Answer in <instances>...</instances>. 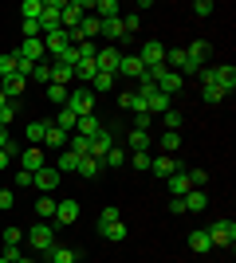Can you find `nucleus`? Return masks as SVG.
Masks as SVG:
<instances>
[{
	"mask_svg": "<svg viewBox=\"0 0 236 263\" xmlns=\"http://www.w3.org/2000/svg\"><path fill=\"white\" fill-rule=\"evenodd\" d=\"M118 59H122V51H118V47L102 44L99 55H95V67H99V71H111V75H118Z\"/></svg>",
	"mask_w": 236,
	"mask_h": 263,
	"instance_id": "7",
	"label": "nucleus"
},
{
	"mask_svg": "<svg viewBox=\"0 0 236 263\" xmlns=\"http://www.w3.org/2000/svg\"><path fill=\"white\" fill-rule=\"evenodd\" d=\"M67 145H71V154H75V157H87L90 138H83V134H71V138H67Z\"/></svg>",
	"mask_w": 236,
	"mask_h": 263,
	"instance_id": "40",
	"label": "nucleus"
},
{
	"mask_svg": "<svg viewBox=\"0 0 236 263\" xmlns=\"http://www.w3.org/2000/svg\"><path fill=\"white\" fill-rule=\"evenodd\" d=\"M189 248H193L197 255H201V252H213V243H209V232H189Z\"/></svg>",
	"mask_w": 236,
	"mask_h": 263,
	"instance_id": "36",
	"label": "nucleus"
},
{
	"mask_svg": "<svg viewBox=\"0 0 236 263\" xmlns=\"http://www.w3.org/2000/svg\"><path fill=\"white\" fill-rule=\"evenodd\" d=\"M126 161L134 165V169H150V161H154V154H150V149H138V154H130V157H126Z\"/></svg>",
	"mask_w": 236,
	"mask_h": 263,
	"instance_id": "45",
	"label": "nucleus"
},
{
	"mask_svg": "<svg viewBox=\"0 0 236 263\" xmlns=\"http://www.w3.org/2000/svg\"><path fill=\"white\" fill-rule=\"evenodd\" d=\"M16 263H35V259H28V255H20V259H16Z\"/></svg>",
	"mask_w": 236,
	"mask_h": 263,
	"instance_id": "61",
	"label": "nucleus"
},
{
	"mask_svg": "<svg viewBox=\"0 0 236 263\" xmlns=\"http://www.w3.org/2000/svg\"><path fill=\"white\" fill-rule=\"evenodd\" d=\"M154 87L161 90V95H169V99H173V95H177V90L185 87V79H181L177 71H169V67H166V71H161V75H157V83H154Z\"/></svg>",
	"mask_w": 236,
	"mask_h": 263,
	"instance_id": "10",
	"label": "nucleus"
},
{
	"mask_svg": "<svg viewBox=\"0 0 236 263\" xmlns=\"http://www.w3.org/2000/svg\"><path fill=\"white\" fill-rule=\"evenodd\" d=\"M99 75V67H95V59H79L75 63V79H83V83H90V79Z\"/></svg>",
	"mask_w": 236,
	"mask_h": 263,
	"instance_id": "35",
	"label": "nucleus"
},
{
	"mask_svg": "<svg viewBox=\"0 0 236 263\" xmlns=\"http://www.w3.org/2000/svg\"><path fill=\"white\" fill-rule=\"evenodd\" d=\"M24 243H28L32 252L47 255L51 248H56V224H47V220H35V228L24 232Z\"/></svg>",
	"mask_w": 236,
	"mask_h": 263,
	"instance_id": "1",
	"label": "nucleus"
},
{
	"mask_svg": "<svg viewBox=\"0 0 236 263\" xmlns=\"http://www.w3.org/2000/svg\"><path fill=\"white\" fill-rule=\"evenodd\" d=\"M71 79H75V71H71L67 63H51V83H59V87H71Z\"/></svg>",
	"mask_w": 236,
	"mask_h": 263,
	"instance_id": "30",
	"label": "nucleus"
},
{
	"mask_svg": "<svg viewBox=\"0 0 236 263\" xmlns=\"http://www.w3.org/2000/svg\"><path fill=\"white\" fill-rule=\"evenodd\" d=\"M118 24H122V35H126V40H134V32L142 28V16H138V12H122Z\"/></svg>",
	"mask_w": 236,
	"mask_h": 263,
	"instance_id": "27",
	"label": "nucleus"
},
{
	"mask_svg": "<svg viewBox=\"0 0 236 263\" xmlns=\"http://www.w3.org/2000/svg\"><path fill=\"white\" fill-rule=\"evenodd\" d=\"M12 204H16V193H12V189H0V209L8 212Z\"/></svg>",
	"mask_w": 236,
	"mask_h": 263,
	"instance_id": "54",
	"label": "nucleus"
},
{
	"mask_svg": "<svg viewBox=\"0 0 236 263\" xmlns=\"http://www.w3.org/2000/svg\"><path fill=\"white\" fill-rule=\"evenodd\" d=\"M35 216H40V220H51V216H56V200H51V197H40V200H35Z\"/></svg>",
	"mask_w": 236,
	"mask_h": 263,
	"instance_id": "41",
	"label": "nucleus"
},
{
	"mask_svg": "<svg viewBox=\"0 0 236 263\" xmlns=\"http://www.w3.org/2000/svg\"><path fill=\"white\" fill-rule=\"evenodd\" d=\"M134 130L150 134V114H134Z\"/></svg>",
	"mask_w": 236,
	"mask_h": 263,
	"instance_id": "57",
	"label": "nucleus"
},
{
	"mask_svg": "<svg viewBox=\"0 0 236 263\" xmlns=\"http://www.w3.org/2000/svg\"><path fill=\"white\" fill-rule=\"evenodd\" d=\"M90 4L95 0H63V12H59V28L63 32H71V28H79V20L90 12Z\"/></svg>",
	"mask_w": 236,
	"mask_h": 263,
	"instance_id": "2",
	"label": "nucleus"
},
{
	"mask_svg": "<svg viewBox=\"0 0 236 263\" xmlns=\"http://www.w3.org/2000/svg\"><path fill=\"white\" fill-rule=\"evenodd\" d=\"M90 12H95L99 20H118V16H122V4H118V0H95Z\"/></svg>",
	"mask_w": 236,
	"mask_h": 263,
	"instance_id": "17",
	"label": "nucleus"
},
{
	"mask_svg": "<svg viewBox=\"0 0 236 263\" xmlns=\"http://www.w3.org/2000/svg\"><path fill=\"white\" fill-rule=\"evenodd\" d=\"M185 173H189V185H193V189H205V181H209V173H205V169H185Z\"/></svg>",
	"mask_w": 236,
	"mask_h": 263,
	"instance_id": "50",
	"label": "nucleus"
},
{
	"mask_svg": "<svg viewBox=\"0 0 236 263\" xmlns=\"http://www.w3.org/2000/svg\"><path fill=\"white\" fill-rule=\"evenodd\" d=\"M4 243H24V228H4Z\"/></svg>",
	"mask_w": 236,
	"mask_h": 263,
	"instance_id": "53",
	"label": "nucleus"
},
{
	"mask_svg": "<svg viewBox=\"0 0 236 263\" xmlns=\"http://www.w3.org/2000/svg\"><path fill=\"white\" fill-rule=\"evenodd\" d=\"M216 87L225 90V99L236 90V67L232 63H225V67H216Z\"/></svg>",
	"mask_w": 236,
	"mask_h": 263,
	"instance_id": "18",
	"label": "nucleus"
},
{
	"mask_svg": "<svg viewBox=\"0 0 236 263\" xmlns=\"http://www.w3.org/2000/svg\"><path fill=\"white\" fill-rule=\"evenodd\" d=\"M75 134H83V138H95V134H102V122L95 118V114H87V118L75 122Z\"/></svg>",
	"mask_w": 236,
	"mask_h": 263,
	"instance_id": "25",
	"label": "nucleus"
},
{
	"mask_svg": "<svg viewBox=\"0 0 236 263\" xmlns=\"http://www.w3.org/2000/svg\"><path fill=\"white\" fill-rule=\"evenodd\" d=\"M16 55H20V59H32V63H44V40H20Z\"/></svg>",
	"mask_w": 236,
	"mask_h": 263,
	"instance_id": "16",
	"label": "nucleus"
},
{
	"mask_svg": "<svg viewBox=\"0 0 236 263\" xmlns=\"http://www.w3.org/2000/svg\"><path fill=\"white\" fill-rule=\"evenodd\" d=\"M56 228H67V224H75L79 220V200H56Z\"/></svg>",
	"mask_w": 236,
	"mask_h": 263,
	"instance_id": "8",
	"label": "nucleus"
},
{
	"mask_svg": "<svg viewBox=\"0 0 236 263\" xmlns=\"http://www.w3.org/2000/svg\"><path fill=\"white\" fill-rule=\"evenodd\" d=\"M79 161H83V157H75L71 149H63L59 161H56V169H59V173H79Z\"/></svg>",
	"mask_w": 236,
	"mask_h": 263,
	"instance_id": "31",
	"label": "nucleus"
},
{
	"mask_svg": "<svg viewBox=\"0 0 236 263\" xmlns=\"http://www.w3.org/2000/svg\"><path fill=\"white\" fill-rule=\"evenodd\" d=\"M193 12H197V16H213V0H197Z\"/></svg>",
	"mask_w": 236,
	"mask_h": 263,
	"instance_id": "55",
	"label": "nucleus"
},
{
	"mask_svg": "<svg viewBox=\"0 0 236 263\" xmlns=\"http://www.w3.org/2000/svg\"><path fill=\"white\" fill-rule=\"evenodd\" d=\"M205 59H209V40H193V44L185 47V63H189L185 75H197V71L205 67Z\"/></svg>",
	"mask_w": 236,
	"mask_h": 263,
	"instance_id": "5",
	"label": "nucleus"
},
{
	"mask_svg": "<svg viewBox=\"0 0 236 263\" xmlns=\"http://www.w3.org/2000/svg\"><path fill=\"white\" fill-rule=\"evenodd\" d=\"M16 157V145H8V149H0V169H8V161Z\"/></svg>",
	"mask_w": 236,
	"mask_h": 263,
	"instance_id": "58",
	"label": "nucleus"
},
{
	"mask_svg": "<svg viewBox=\"0 0 236 263\" xmlns=\"http://www.w3.org/2000/svg\"><path fill=\"white\" fill-rule=\"evenodd\" d=\"M67 110L75 114V118H87V114H95V95H90V87H79L67 95Z\"/></svg>",
	"mask_w": 236,
	"mask_h": 263,
	"instance_id": "4",
	"label": "nucleus"
},
{
	"mask_svg": "<svg viewBox=\"0 0 236 263\" xmlns=\"http://www.w3.org/2000/svg\"><path fill=\"white\" fill-rule=\"evenodd\" d=\"M166 181H169V193H173V197H185V193L193 189V185H189V173H185V165H181L173 177H166Z\"/></svg>",
	"mask_w": 236,
	"mask_h": 263,
	"instance_id": "22",
	"label": "nucleus"
},
{
	"mask_svg": "<svg viewBox=\"0 0 236 263\" xmlns=\"http://www.w3.org/2000/svg\"><path fill=\"white\" fill-rule=\"evenodd\" d=\"M185 212H205L209 209V197H205V189H189V193H185Z\"/></svg>",
	"mask_w": 236,
	"mask_h": 263,
	"instance_id": "21",
	"label": "nucleus"
},
{
	"mask_svg": "<svg viewBox=\"0 0 236 263\" xmlns=\"http://www.w3.org/2000/svg\"><path fill=\"white\" fill-rule=\"evenodd\" d=\"M12 118H16V106H12V102H8V106H0V130H8Z\"/></svg>",
	"mask_w": 236,
	"mask_h": 263,
	"instance_id": "51",
	"label": "nucleus"
},
{
	"mask_svg": "<svg viewBox=\"0 0 236 263\" xmlns=\"http://www.w3.org/2000/svg\"><path fill=\"white\" fill-rule=\"evenodd\" d=\"M0 263H8V259H4V255H0Z\"/></svg>",
	"mask_w": 236,
	"mask_h": 263,
	"instance_id": "63",
	"label": "nucleus"
},
{
	"mask_svg": "<svg viewBox=\"0 0 236 263\" xmlns=\"http://www.w3.org/2000/svg\"><path fill=\"white\" fill-rule=\"evenodd\" d=\"M67 95H71V87H59V83H47V102H56V106H67Z\"/></svg>",
	"mask_w": 236,
	"mask_h": 263,
	"instance_id": "33",
	"label": "nucleus"
},
{
	"mask_svg": "<svg viewBox=\"0 0 236 263\" xmlns=\"http://www.w3.org/2000/svg\"><path fill=\"white\" fill-rule=\"evenodd\" d=\"M161 122H166V130H173V134L181 130V114H177V110H166V114H161Z\"/></svg>",
	"mask_w": 236,
	"mask_h": 263,
	"instance_id": "48",
	"label": "nucleus"
},
{
	"mask_svg": "<svg viewBox=\"0 0 236 263\" xmlns=\"http://www.w3.org/2000/svg\"><path fill=\"white\" fill-rule=\"evenodd\" d=\"M111 145H114V138L106 130L102 134H95V138H90V149H87V157H95V161H102V157L111 154Z\"/></svg>",
	"mask_w": 236,
	"mask_h": 263,
	"instance_id": "15",
	"label": "nucleus"
},
{
	"mask_svg": "<svg viewBox=\"0 0 236 263\" xmlns=\"http://www.w3.org/2000/svg\"><path fill=\"white\" fill-rule=\"evenodd\" d=\"M59 181H63V173L59 169H40V173H32V189H40V197H47V193H56L59 189Z\"/></svg>",
	"mask_w": 236,
	"mask_h": 263,
	"instance_id": "6",
	"label": "nucleus"
},
{
	"mask_svg": "<svg viewBox=\"0 0 236 263\" xmlns=\"http://www.w3.org/2000/svg\"><path fill=\"white\" fill-rule=\"evenodd\" d=\"M99 232H102V240L118 243V240H126V232H130V228H126L122 220H114V224H106V228H99Z\"/></svg>",
	"mask_w": 236,
	"mask_h": 263,
	"instance_id": "29",
	"label": "nucleus"
},
{
	"mask_svg": "<svg viewBox=\"0 0 236 263\" xmlns=\"http://www.w3.org/2000/svg\"><path fill=\"white\" fill-rule=\"evenodd\" d=\"M118 75H126V79H142V75H146V63H142L138 55H122V59H118Z\"/></svg>",
	"mask_w": 236,
	"mask_h": 263,
	"instance_id": "14",
	"label": "nucleus"
},
{
	"mask_svg": "<svg viewBox=\"0 0 236 263\" xmlns=\"http://www.w3.org/2000/svg\"><path fill=\"white\" fill-rule=\"evenodd\" d=\"M75 114H71V110L67 106H59V114H56V126H59V130H67V134H75Z\"/></svg>",
	"mask_w": 236,
	"mask_h": 263,
	"instance_id": "39",
	"label": "nucleus"
},
{
	"mask_svg": "<svg viewBox=\"0 0 236 263\" xmlns=\"http://www.w3.org/2000/svg\"><path fill=\"white\" fill-rule=\"evenodd\" d=\"M0 106H8V99H4V90H0Z\"/></svg>",
	"mask_w": 236,
	"mask_h": 263,
	"instance_id": "62",
	"label": "nucleus"
},
{
	"mask_svg": "<svg viewBox=\"0 0 236 263\" xmlns=\"http://www.w3.org/2000/svg\"><path fill=\"white\" fill-rule=\"evenodd\" d=\"M111 87H114V75H111V71H99V75L90 79V95H95V99H99V95H106Z\"/></svg>",
	"mask_w": 236,
	"mask_h": 263,
	"instance_id": "26",
	"label": "nucleus"
},
{
	"mask_svg": "<svg viewBox=\"0 0 236 263\" xmlns=\"http://www.w3.org/2000/svg\"><path fill=\"white\" fill-rule=\"evenodd\" d=\"M44 138H47V122H28V142L44 145Z\"/></svg>",
	"mask_w": 236,
	"mask_h": 263,
	"instance_id": "37",
	"label": "nucleus"
},
{
	"mask_svg": "<svg viewBox=\"0 0 236 263\" xmlns=\"http://www.w3.org/2000/svg\"><path fill=\"white\" fill-rule=\"evenodd\" d=\"M44 16V0H24L20 4V20H40Z\"/></svg>",
	"mask_w": 236,
	"mask_h": 263,
	"instance_id": "32",
	"label": "nucleus"
},
{
	"mask_svg": "<svg viewBox=\"0 0 236 263\" xmlns=\"http://www.w3.org/2000/svg\"><path fill=\"white\" fill-rule=\"evenodd\" d=\"M150 134H142V130H130V138H126V145H130V154H138V149H150Z\"/></svg>",
	"mask_w": 236,
	"mask_h": 263,
	"instance_id": "34",
	"label": "nucleus"
},
{
	"mask_svg": "<svg viewBox=\"0 0 236 263\" xmlns=\"http://www.w3.org/2000/svg\"><path fill=\"white\" fill-rule=\"evenodd\" d=\"M28 83H51V63H35V71H32V79H28Z\"/></svg>",
	"mask_w": 236,
	"mask_h": 263,
	"instance_id": "44",
	"label": "nucleus"
},
{
	"mask_svg": "<svg viewBox=\"0 0 236 263\" xmlns=\"http://www.w3.org/2000/svg\"><path fill=\"white\" fill-rule=\"evenodd\" d=\"M118 106H122V110H134V114H146V99H142L138 90H122V95H118Z\"/></svg>",
	"mask_w": 236,
	"mask_h": 263,
	"instance_id": "20",
	"label": "nucleus"
},
{
	"mask_svg": "<svg viewBox=\"0 0 236 263\" xmlns=\"http://www.w3.org/2000/svg\"><path fill=\"white\" fill-rule=\"evenodd\" d=\"M24 87H28V79H20V75H8V79H4V83H0V90H4V99H20V95H24Z\"/></svg>",
	"mask_w": 236,
	"mask_h": 263,
	"instance_id": "23",
	"label": "nucleus"
},
{
	"mask_svg": "<svg viewBox=\"0 0 236 263\" xmlns=\"http://www.w3.org/2000/svg\"><path fill=\"white\" fill-rule=\"evenodd\" d=\"M201 99L205 102H225V90L221 87H201Z\"/></svg>",
	"mask_w": 236,
	"mask_h": 263,
	"instance_id": "49",
	"label": "nucleus"
},
{
	"mask_svg": "<svg viewBox=\"0 0 236 263\" xmlns=\"http://www.w3.org/2000/svg\"><path fill=\"white\" fill-rule=\"evenodd\" d=\"M12 145V138H8V130H0V149H8Z\"/></svg>",
	"mask_w": 236,
	"mask_h": 263,
	"instance_id": "60",
	"label": "nucleus"
},
{
	"mask_svg": "<svg viewBox=\"0 0 236 263\" xmlns=\"http://www.w3.org/2000/svg\"><path fill=\"white\" fill-rule=\"evenodd\" d=\"M20 255H24V248H20V243H4V259H8V263H16Z\"/></svg>",
	"mask_w": 236,
	"mask_h": 263,
	"instance_id": "52",
	"label": "nucleus"
},
{
	"mask_svg": "<svg viewBox=\"0 0 236 263\" xmlns=\"http://www.w3.org/2000/svg\"><path fill=\"white\" fill-rule=\"evenodd\" d=\"M83 259V252H79V248H51V252H47V263H79Z\"/></svg>",
	"mask_w": 236,
	"mask_h": 263,
	"instance_id": "19",
	"label": "nucleus"
},
{
	"mask_svg": "<svg viewBox=\"0 0 236 263\" xmlns=\"http://www.w3.org/2000/svg\"><path fill=\"white\" fill-rule=\"evenodd\" d=\"M99 169H102V161H95V157H83V161H79V177H87V181H95Z\"/></svg>",
	"mask_w": 236,
	"mask_h": 263,
	"instance_id": "38",
	"label": "nucleus"
},
{
	"mask_svg": "<svg viewBox=\"0 0 236 263\" xmlns=\"http://www.w3.org/2000/svg\"><path fill=\"white\" fill-rule=\"evenodd\" d=\"M20 169L40 173V169H44V145H28V149L20 154Z\"/></svg>",
	"mask_w": 236,
	"mask_h": 263,
	"instance_id": "13",
	"label": "nucleus"
},
{
	"mask_svg": "<svg viewBox=\"0 0 236 263\" xmlns=\"http://www.w3.org/2000/svg\"><path fill=\"white\" fill-rule=\"evenodd\" d=\"M177 169H181V165L173 161L169 154H154V161H150V173H154V177H161V181H166V177H173Z\"/></svg>",
	"mask_w": 236,
	"mask_h": 263,
	"instance_id": "12",
	"label": "nucleus"
},
{
	"mask_svg": "<svg viewBox=\"0 0 236 263\" xmlns=\"http://www.w3.org/2000/svg\"><path fill=\"white\" fill-rule=\"evenodd\" d=\"M102 165H111V169H122V165H126V149H118V145H111V154L102 157Z\"/></svg>",
	"mask_w": 236,
	"mask_h": 263,
	"instance_id": "42",
	"label": "nucleus"
},
{
	"mask_svg": "<svg viewBox=\"0 0 236 263\" xmlns=\"http://www.w3.org/2000/svg\"><path fill=\"white\" fill-rule=\"evenodd\" d=\"M157 145H161V154H169V157H173V154H177V149H181V134L166 130V134H161V138H157Z\"/></svg>",
	"mask_w": 236,
	"mask_h": 263,
	"instance_id": "28",
	"label": "nucleus"
},
{
	"mask_svg": "<svg viewBox=\"0 0 236 263\" xmlns=\"http://www.w3.org/2000/svg\"><path fill=\"white\" fill-rule=\"evenodd\" d=\"M114 220H122V212L114 209V204H106V209L99 212V228H106V224H114Z\"/></svg>",
	"mask_w": 236,
	"mask_h": 263,
	"instance_id": "47",
	"label": "nucleus"
},
{
	"mask_svg": "<svg viewBox=\"0 0 236 263\" xmlns=\"http://www.w3.org/2000/svg\"><path fill=\"white\" fill-rule=\"evenodd\" d=\"M8 75H16V55L4 51L0 55V79H8Z\"/></svg>",
	"mask_w": 236,
	"mask_h": 263,
	"instance_id": "46",
	"label": "nucleus"
},
{
	"mask_svg": "<svg viewBox=\"0 0 236 263\" xmlns=\"http://www.w3.org/2000/svg\"><path fill=\"white\" fill-rule=\"evenodd\" d=\"M75 51H79V59H95L99 55V40H83V44H75Z\"/></svg>",
	"mask_w": 236,
	"mask_h": 263,
	"instance_id": "43",
	"label": "nucleus"
},
{
	"mask_svg": "<svg viewBox=\"0 0 236 263\" xmlns=\"http://www.w3.org/2000/svg\"><path fill=\"white\" fill-rule=\"evenodd\" d=\"M169 212H173V216H181V212H185V200L173 197V200H169Z\"/></svg>",
	"mask_w": 236,
	"mask_h": 263,
	"instance_id": "59",
	"label": "nucleus"
},
{
	"mask_svg": "<svg viewBox=\"0 0 236 263\" xmlns=\"http://www.w3.org/2000/svg\"><path fill=\"white\" fill-rule=\"evenodd\" d=\"M205 232H209L213 248H232L236 243V220H213V228H205Z\"/></svg>",
	"mask_w": 236,
	"mask_h": 263,
	"instance_id": "3",
	"label": "nucleus"
},
{
	"mask_svg": "<svg viewBox=\"0 0 236 263\" xmlns=\"http://www.w3.org/2000/svg\"><path fill=\"white\" fill-rule=\"evenodd\" d=\"M138 59L146 67H157L166 63V44H157V40H150V44H142V51H138Z\"/></svg>",
	"mask_w": 236,
	"mask_h": 263,
	"instance_id": "11",
	"label": "nucleus"
},
{
	"mask_svg": "<svg viewBox=\"0 0 236 263\" xmlns=\"http://www.w3.org/2000/svg\"><path fill=\"white\" fill-rule=\"evenodd\" d=\"M16 189H32V173H28V169L16 173Z\"/></svg>",
	"mask_w": 236,
	"mask_h": 263,
	"instance_id": "56",
	"label": "nucleus"
},
{
	"mask_svg": "<svg viewBox=\"0 0 236 263\" xmlns=\"http://www.w3.org/2000/svg\"><path fill=\"white\" fill-rule=\"evenodd\" d=\"M67 47H71V40H67V32H63V28H56V32L44 35V51H51V59H59Z\"/></svg>",
	"mask_w": 236,
	"mask_h": 263,
	"instance_id": "9",
	"label": "nucleus"
},
{
	"mask_svg": "<svg viewBox=\"0 0 236 263\" xmlns=\"http://www.w3.org/2000/svg\"><path fill=\"white\" fill-rule=\"evenodd\" d=\"M67 138H71L67 130H59L56 122H47V138H44V145H56V149H67Z\"/></svg>",
	"mask_w": 236,
	"mask_h": 263,
	"instance_id": "24",
	"label": "nucleus"
}]
</instances>
